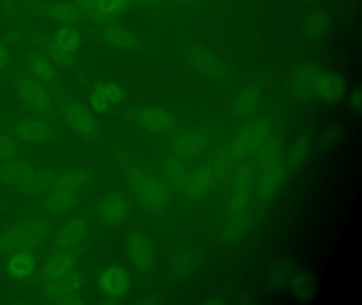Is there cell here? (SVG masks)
Returning a JSON list of instances; mask_svg holds the SVG:
<instances>
[{"instance_id": "1", "label": "cell", "mask_w": 362, "mask_h": 305, "mask_svg": "<svg viewBox=\"0 0 362 305\" xmlns=\"http://www.w3.org/2000/svg\"><path fill=\"white\" fill-rule=\"evenodd\" d=\"M296 80L300 93L317 95L324 101H338L344 93V82L334 72L303 68L296 74Z\"/></svg>"}, {"instance_id": "2", "label": "cell", "mask_w": 362, "mask_h": 305, "mask_svg": "<svg viewBox=\"0 0 362 305\" xmlns=\"http://www.w3.org/2000/svg\"><path fill=\"white\" fill-rule=\"evenodd\" d=\"M130 184L139 203L150 209H158L168 201V192L163 182L143 169L131 174Z\"/></svg>"}, {"instance_id": "3", "label": "cell", "mask_w": 362, "mask_h": 305, "mask_svg": "<svg viewBox=\"0 0 362 305\" xmlns=\"http://www.w3.org/2000/svg\"><path fill=\"white\" fill-rule=\"evenodd\" d=\"M81 42L82 34L77 27L66 25L61 28L54 34L52 44L48 46V55L57 63L69 65Z\"/></svg>"}, {"instance_id": "4", "label": "cell", "mask_w": 362, "mask_h": 305, "mask_svg": "<svg viewBox=\"0 0 362 305\" xmlns=\"http://www.w3.org/2000/svg\"><path fill=\"white\" fill-rule=\"evenodd\" d=\"M99 288L107 298L122 299L131 288L128 271L119 265H109L101 270L98 277Z\"/></svg>"}, {"instance_id": "5", "label": "cell", "mask_w": 362, "mask_h": 305, "mask_svg": "<svg viewBox=\"0 0 362 305\" xmlns=\"http://www.w3.org/2000/svg\"><path fill=\"white\" fill-rule=\"evenodd\" d=\"M132 116L139 126L158 133L170 131L177 121L173 112L158 106H141L133 112Z\"/></svg>"}, {"instance_id": "6", "label": "cell", "mask_w": 362, "mask_h": 305, "mask_svg": "<svg viewBox=\"0 0 362 305\" xmlns=\"http://www.w3.org/2000/svg\"><path fill=\"white\" fill-rule=\"evenodd\" d=\"M82 279L75 271H69L60 277H49L45 284V292L49 298L58 302H71L79 294Z\"/></svg>"}, {"instance_id": "7", "label": "cell", "mask_w": 362, "mask_h": 305, "mask_svg": "<svg viewBox=\"0 0 362 305\" xmlns=\"http://www.w3.org/2000/svg\"><path fill=\"white\" fill-rule=\"evenodd\" d=\"M127 251L131 264L139 270H146L153 264L156 256L153 244L144 233L136 232L129 237Z\"/></svg>"}, {"instance_id": "8", "label": "cell", "mask_w": 362, "mask_h": 305, "mask_svg": "<svg viewBox=\"0 0 362 305\" xmlns=\"http://www.w3.org/2000/svg\"><path fill=\"white\" fill-rule=\"evenodd\" d=\"M130 207L126 197L118 193L107 195L98 203L101 220L109 226H118L128 218Z\"/></svg>"}, {"instance_id": "9", "label": "cell", "mask_w": 362, "mask_h": 305, "mask_svg": "<svg viewBox=\"0 0 362 305\" xmlns=\"http://www.w3.org/2000/svg\"><path fill=\"white\" fill-rule=\"evenodd\" d=\"M69 128L82 136H97L98 125L90 110L77 103H69L64 110Z\"/></svg>"}, {"instance_id": "10", "label": "cell", "mask_w": 362, "mask_h": 305, "mask_svg": "<svg viewBox=\"0 0 362 305\" xmlns=\"http://www.w3.org/2000/svg\"><path fill=\"white\" fill-rule=\"evenodd\" d=\"M13 133L18 139L27 142H45L54 135V129L41 119H22L14 124Z\"/></svg>"}, {"instance_id": "11", "label": "cell", "mask_w": 362, "mask_h": 305, "mask_svg": "<svg viewBox=\"0 0 362 305\" xmlns=\"http://www.w3.org/2000/svg\"><path fill=\"white\" fill-rule=\"evenodd\" d=\"M18 95L25 103L40 112L50 109V97L47 90L37 78H25L18 85Z\"/></svg>"}, {"instance_id": "12", "label": "cell", "mask_w": 362, "mask_h": 305, "mask_svg": "<svg viewBox=\"0 0 362 305\" xmlns=\"http://www.w3.org/2000/svg\"><path fill=\"white\" fill-rule=\"evenodd\" d=\"M88 234V222L81 217H74L67 220L56 237V247L58 249H73Z\"/></svg>"}, {"instance_id": "13", "label": "cell", "mask_w": 362, "mask_h": 305, "mask_svg": "<svg viewBox=\"0 0 362 305\" xmlns=\"http://www.w3.org/2000/svg\"><path fill=\"white\" fill-rule=\"evenodd\" d=\"M97 37L111 46L133 49L137 46V37L130 30L120 27H105L97 32Z\"/></svg>"}, {"instance_id": "14", "label": "cell", "mask_w": 362, "mask_h": 305, "mask_svg": "<svg viewBox=\"0 0 362 305\" xmlns=\"http://www.w3.org/2000/svg\"><path fill=\"white\" fill-rule=\"evenodd\" d=\"M76 256L71 249H59L46 262L44 271L48 277H60L73 270Z\"/></svg>"}, {"instance_id": "15", "label": "cell", "mask_w": 362, "mask_h": 305, "mask_svg": "<svg viewBox=\"0 0 362 305\" xmlns=\"http://www.w3.org/2000/svg\"><path fill=\"white\" fill-rule=\"evenodd\" d=\"M77 199V190L52 186V192L46 197V208L52 213H64L76 205Z\"/></svg>"}, {"instance_id": "16", "label": "cell", "mask_w": 362, "mask_h": 305, "mask_svg": "<svg viewBox=\"0 0 362 305\" xmlns=\"http://www.w3.org/2000/svg\"><path fill=\"white\" fill-rule=\"evenodd\" d=\"M35 239L27 226H16L0 235V252L16 251L27 247L31 239Z\"/></svg>"}, {"instance_id": "17", "label": "cell", "mask_w": 362, "mask_h": 305, "mask_svg": "<svg viewBox=\"0 0 362 305\" xmlns=\"http://www.w3.org/2000/svg\"><path fill=\"white\" fill-rule=\"evenodd\" d=\"M46 12L50 18L61 23H71L81 19L82 12L78 6L67 2L54 1L48 4Z\"/></svg>"}, {"instance_id": "18", "label": "cell", "mask_w": 362, "mask_h": 305, "mask_svg": "<svg viewBox=\"0 0 362 305\" xmlns=\"http://www.w3.org/2000/svg\"><path fill=\"white\" fill-rule=\"evenodd\" d=\"M9 271L13 277H28L33 269H35V260L30 254L24 251H18L12 254L8 263Z\"/></svg>"}, {"instance_id": "19", "label": "cell", "mask_w": 362, "mask_h": 305, "mask_svg": "<svg viewBox=\"0 0 362 305\" xmlns=\"http://www.w3.org/2000/svg\"><path fill=\"white\" fill-rule=\"evenodd\" d=\"M31 69L35 73V78L40 82L50 84L56 80V70L47 57L42 54H35L31 59Z\"/></svg>"}, {"instance_id": "20", "label": "cell", "mask_w": 362, "mask_h": 305, "mask_svg": "<svg viewBox=\"0 0 362 305\" xmlns=\"http://www.w3.org/2000/svg\"><path fill=\"white\" fill-rule=\"evenodd\" d=\"M93 91L105 97L110 105L120 103L126 97V90L124 87L114 82L97 83Z\"/></svg>"}, {"instance_id": "21", "label": "cell", "mask_w": 362, "mask_h": 305, "mask_svg": "<svg viewBox=\"0 0 362 305\" xmlns=\"http://www.w3.org/2000/svg\"><path fill=\"white\" fill-rule=\"evenodd\" d=\"M328 27H329V21H328L327 15L317 12L308 17L305 30L307 35L313 38H319L327 32Z\"/></svg>"}, {"instance_id": "22", "label": "cell", "mask_w": 362, "mask_h": 305, "mask_svg": "<svg viewBox=\"0 0 362 305\" xmlns=\"http://www.w3.org/2000/svg\"><path fill=\"white\" fill-rule=\"evenodd\" d=\"M133 0H96L99 12L103 17L115 16L127 12L132 6Z\"/></svg>"}, {"instance_id": "23", "label": "cell", "mask_w": 362, "mask_h": 305, "mask_svg": "<svg viewBox=\"0 0 362 305\" xmlns=\"http://www.w3.org/2000/svg\"><path fill=\"white\" fill-rule=\"evenodd\" d=\"M258 100H259V95L255 89L251 88L243 91L237 97L236 103H235L236 112H240V114H247V112H251L257 105Z\"/></svg>"}, {"instance_id": "24", "label": "cell", "mask_w": 362, "mask_h": 305, "mask_svg": "<svg viewBox=\"0 0 362 305\" xmlns=\"http://www.w3.org/2000/svg\"><path fill=\"white\" fill-rule=\"evenodd\" d=\"M84 181H86V176L81 172H71V173H67L66 175L59 178L54 186L78 191V189L84 184Z\"/></svg>"}, {"instance_id": "25", "label": "cell", "mask_w": 362, "mask_h": 305, "mask_svg": "<svg viewBox=\"0 0 362 305\" xmlns=\"http://www.w3.org/2000/svg\"><path fill=\"white\" fill-rule=\"evenodd\" d=\"M88 104H90V110L93 112H96V114H103L110 107V104L107 103V100L101 97L99 93L95 92V91L90 92Z\"/></svg>"}, {"instance_id": "26", "label": "cell", "mask_w": 362, "mask_h": 305, "mask_svg": "<svg viewBox=\"0 0 362 305\" xmlns=\"http://www.w3.org/2000/svg\"><path fill=\"white\" fill-rule=\"evenodd\" d=\"M77 1L78 8L81 10L82 13L90 15L93 18L100 19V20L105 19V17L99 12L96 0H77Z\"/></svg>"}, {"instance_id": "27", "label": "cell", "mask_w": 362, "mask_h": 305, "mask_svg": "<svg viewBox=\"0 0 362 305\" xmlns=\"http://www.w3.org/2000/svg\"><path fill=\"white\" fill-rule=\"evenodd\" d=\"M7 139H0V157L11 156L13 154V145Z\"/></svg>"}, {"instance_id": "28", "label": "cell", "mask_w": 362, "mask_h": 305, "mask_svg": "<svg viewBox=\"0 0 362 305\" xmlns=\"http://www.w3.org/2000/svg\"><path fill=\"white\" fill-rule=\"evenodd\" d=\"M8 61L7 51L0 47V68L4 67Z\"/></svg>"}, {"instance_id": "29", "label": "cell", "mask_w": 362, "mask_h": 305, "mask_svg": "<svg viewBox=\"0 0 362 305\" xmlns=\"http://www.w3.org/2000/svg\"><path fill=\"white\" fill-rule=\"evenodd\" d=\"M360 102H361V97H360V91L358 90L353 95V106L358 110L360 109Z\"/></svg>"}, {"instance_id": "30", "label": "cell", "mask_w": 362, "mask_h": 305, "mask_svg": "<svg viewBox=\"0 0 362 305\" xmlns=\"http://www.w3.org/2000/svg\"><path fill=\"white\" fill-rule=\"evenodd\" d=\"M136 1L141 2V4H153V1H152V0H136Z\"/></svg>"}, {"instance_id": "31", "label": "cell", "mask_w": 362, "mask_h": 305, "mask_svg": "<svg viewBox=\"0 0 362 305\" xmlns=\"http://www.w3.org/2000/svg\"><path fill=\"white\" fill-rule=\"evenodd\" d=\"M305 1L315 2V1H319V0H305Z\"/></svg>"}, {"instance_id": "32", "label": "cell", "mask_w": 362, "mask_h": 305, "mask_svg": "<svg viewBox=\"0 0 362 305\" xmlns=\"http://www.w3.org/2000/svg\"><path fill=\"white\" fill-rule=\"evenodd\" d=\"M152 1L156 2V1H160V0H152Z\"/></svg>"}]
</instances>
